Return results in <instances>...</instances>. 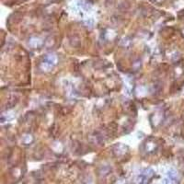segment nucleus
I'll return each mask as SVG.
<instances>
[{"label": "nucleus", "mask_w": 184, "mask_h": 184, "mask_svg": "<svg viewBox=\"0 0 184 184\" xmlns=\"http://www.w3.org/2000/svg\"><path fill=\"white\" fill-rule=\"evenodd\" d=\"M42 44H43V41L37 37H33L29 41V45L34 49L40 48L41 46H42Z\"/></svg>", "instance_id": "obj_1"}, {"label": "nucleus", "mask_w": 184, "mask_h": 184, "mask_svg": "<svg viewBox=\"0 0 184 184\" xmlns=\"http://www.w3.org/2000/svg\"><path fill=\"white\" fill-rule=\"evenodd\" d=\"M44 61H46V62L52 64L53 66H55V65L57 64V62H58V57H57V55L54 54V53H49V54H46L45 60H44Z\"/></svg>", "instance_id": "obj_2"}, {"label": "nucleus", "mask_w": 184, "mask_h": 184, "mask_svg": "<svg viewBox=\"0 0 184 184\" xmlns=\"http://www.w3.org/2000/svg\"><path fill=\"white\" fill-rule=\"evenodd\" d=\"M53 66L52 64H50V63H48V62H46V61H43L42 63H41V65H40V68L42 70V71H44V72H50L52 69H53Z\"/></svg>", "instance_id": "obj_3"}, {"label": "nucleus", "mask_w": 184, "mask_h": 184, "mask_svg": "<svg viewBox=\"0 0 184 184\" xmlns=\"http://www.w3.org/2000/svg\"><path fill=\"white\" fill-rule=\"evenodd\" d=\"M34 141V138L31 134L28 133V134H25L23 137H22V142L24 145H30L31 143H33Z\"/></svg>", "instance_id": "obj_4"}, {"label": "nucleus", "mask_w": 184, "mask_h": 184, "mask_svg": "<svg viewBox=\"0 0 184 184\" xmlns=\"http://www.w3.org/2000/svg\"><path fill=\"white\" fill-rule=\"evenodd\" d=\"M157 147V145L155 142H146L145 143V148L148 152H151V151H154Z\"/></svg>", "instance_id": "obj_5"}, {"label": "nucleus", "mask_w": 184, "mask_h": 184, "mask_svg": "<svg viewBox=\"0 0 184 184\" xmlns=\"http://www.w3.org/2000/svg\"><path fill=\"white\" fill-rule=\"evenodd\" d=\"M122 45H123V46H128L130 43H131V41H128L127 39H123L122 41Z\"/></svg>", "instance_id": "obj_6"}]
</instances>
